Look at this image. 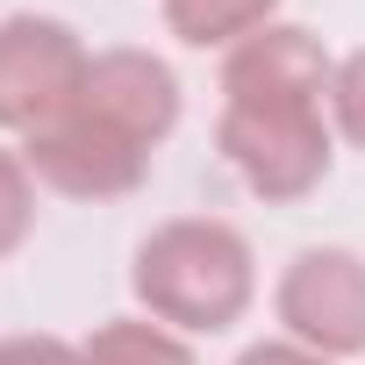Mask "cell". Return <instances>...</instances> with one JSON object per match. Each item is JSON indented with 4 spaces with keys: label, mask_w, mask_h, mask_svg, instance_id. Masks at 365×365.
Returning <instances> with one entry per match:
<instances>
[{
    "label": "cell",
    "mask_w": 365,
    "mask_h": 365,
    "mask_svg": "<svg viewBox=\"0 0 365 365\" xmlns=\"http://www.w3.org/2000/svg\"><path fill=\"white\" fill-rule=\"evenodd\" d=\"M136 301L150 308V322L172 329H230L251 308V244L230 222H165L136 244V272H129Z\"/></svg>",
    "instance_id": "cell-1"
},
{
    "label": "cell",
    "mask_w": 365,
    "mask_h": 365,
    "mask_svg": "<svg viewBox=\"0 0 365 365\" xmlns=\"http://www.w3.org/2000/svg\"><path fill=\"white\" fill-rule=\"evenodd\" d=\"M215 143L258 201H301L329 172L322 108H222Z\"/></svg>",
    "instance_id": "cell-2"
},
{
    "label": "cell",
    "mask_w": 365,
    "mask_h": 365,
    "mask_svg": "<svg viewBox=\"0 0 365 365\" xmlns=\"http://www.w3.org/2000/svg\"><path fill=\"white\" fill-rule=\"evenodd\" d=\"M86 43L51 22V15H15L0 22V129H51L58 115L79 108V86H86Z\"/></svg>",
    "instance_id": "cell-3"
},
{
    "label": "cell",
    "mask_w": 365,
    "mask_h": 365,
    "mask_svg": "<svg viewBox=\"0 0 365 365\" xmlns=\"http://www.w3.org/2000/svg\"><path fill=\"white\" fill-rule=\"evenodd\" d=\"M22 165L36 187L65 194V201H115V194H136L143 172H150V150H136L129 136L101 129L93 115H58L51 129H36L22 143Z\"/></svg>",
    "instance_id": "cell-4"
},
{
    "label": "cell",
    "mask_w": 365,
    "mask_h": 365,
    "mask_svg": "<svg viewBox=\"0 0 365 365\" xmlns=\"http://www.w3.org/2000/svg\"><path fill=\"white\" fill-rule=\"evenodd\" d=\"M279 322L294 344L322 358H358L365 351V258L358 251H301L279 272Z\"/></svg>",
    "instance_id": "cell-5"
},
{
    "label": "cell",
    "mask_w": 365,
    "mask_h": 365,
    "mask_svg": "<svg viewBox=\"0 0 365 365\" xmlns=\"http://www.w3.org/2000/svg\"><path fill=\"white\" fill-rule=\"evenodd\" d=\"M336 65L322 58V43L294 22H265L258 36H244L222 58V93L230 108H322Z\"/></svg>",
    "instance_id": "cell-6"
},
{
    "label": "cell",
    "mask_w": 365,
    "mask_h": 365,
    "mask_svg": "<svg viewBox=\"0 0 365 365\" xmlns=\"http://www.w3.org/2000/svg\"><path fill=\"white\" fill-rule=\"evenodd\" d=\"M79 115H93L101 129L129 136L136 150L165 143L172 122H179V79L165 58L150 51H101L86 65V86H79Z\"/></svg>",
    "instance_id": "cell-7"
},
{
    "label": "cell",
    "mask_w": 365,
    "mask_h": 365,
    "mask_svg": "<svg viewBox=\"0 0 365 365\" xmlns=\"http://www.w3.org/2000/svg\"><path fill=\"white\" fill-rule=\"evenodd\" d=\"M272 8L279 0H165V29L179 43H194V51H208V43L237 51L244 36H258L272 22Z\"/></svg>",
    "instance_id": "cell-8"
},
{
    "label": "cell",
    "mask_w": 365,
    "mask_h": 365,
    "mask_svg": "<svg viewBox=\"0 0 365 365\" xmlns=\"http://www.w3.org/2000/svg\"><path fill=\"white\" fill-rule=\"evenodd\" d=\"M79 358H86V365H194V351L179 344L165 322H136V315L101 322V329L79 344Z\"/></svg>",
    "instance_id": "cell-9"
},
{
    "label": "cell",
    "mask_w": 365,
    "mask_h": 365,
    "mask_svg": "<svg viewBox=\"0 0 365 365\" xmlns=\"http://www.w3.org/2000/svg\"><path fill=\"white\" fill-rule=\"evenodd\" d=\"M36 222V179L22 165V150H0V258H8Z\"/></svg>",
    "instance_id": "cell-10"
},
{
    "label": "cell",
    "mask_w": 365,
    "mask_h": 365,
    "mask_svg": "<svg viewBox=\"0 0 365 365\" xmlns=\"http://www.w3.org/2000/svg\"><path fill=\"white\" fill-rule=\"evenodd\" d=\"M329 108H336V129L365 150V51H351L329 79Z\"/></svg>",
    "instance_id": "cell-11"
},
{
    "label": "cell",
    "mask_w": 365,
    "mask_h": 365,
    "mask_svg": "<svg viewBox=\"0 0 365 365\" xmlns=\"http://www.w3.org/2000/svg\"><path fill=\"white\" fill-rule=\"evenodd\" d=\"M0 365H86L65 336H8L0 344Z\"/></svg>",
    "instance_id": "cell-12"
},
{
    "label": "cell",
    "mask_w": 365,
    "mask_h": 365,
    "mask_svg": "<svg viewBox=\"0 0 365 365\" xmlns=\"http://www.w3.org/2000/svg\"><path fill=\"white\" fill-rule=\"evenodd\" d=\"M237 365H329L322 351H308V344H251Z\"/></svg>",
    "instance_id": "cell-13"
}]
</instances>
